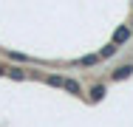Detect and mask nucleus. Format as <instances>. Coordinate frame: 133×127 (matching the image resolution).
I'll return each instance as SVG.
<instances>
[{
	"mask_svg": "<svg viewBox=\"0 0 133 127\" xmlns=\"http://www.w3.org/2000/svg\"><path fill=\"white\" fill-rule=\"evenodd\" d=\"M128 40H130V28H128V25H119V28L113 31V43L122 45V43H128Z\"/></svg>",
	"mask_w": 133,
	"mask_h": 127,
	"instance_id": "nucleus-1",
	"label": "nucleus"
},
{
	"mask_svg": "<svg viewBox=\"0 0 133 127\" xmlns=\"http://www.w3.org/2000/svg\"><path fill=\"white\" fill-rule=\"evenodd\" d=\"M110 76H113L116 82H119V79H128V76H133V65H122V68H116Z\"/></svg>",
	"mask_w": 133,
	"mask_h": 127,
	"instance_id": "nucleus-2",
	"label": "nucleus"
},
{
	"mask_svg": "<svg viewBox=\"0 0 133 127\" xmlns=\"http://www.w3.org/2000/svg\"><path fill=\"white\" fill-rule=\"evenodd\" d=\"M116 51H119V45H116V43H108L105 48H99V59H110Z\"/></svg>",
	"mask_w": 133,
	"mask_h": 127,
	"instance_id": "nucleus-3",
	"label": "nucleus"
},
{
	"mask_svg": "<svg viewBox=\"0 0 133 127\" xmlns=\"http://www.w3.org/2000/svg\"><path fill=\"white\" fill-rule=\"evenodd\" d=\"M62 88H65V90H71V93H77V96L82 93V88H79V82H77V79H62Z\"/></svg>",
	"mask_w": 133,
	"mask_h": 127,
	"instance_id": "nucleus-4",
	"label": "nucleus"
},
{
	"mask_svg": "<svg viewBox=\"0 0 133 127\" xmlns=\"http://www.w3.org/2000/svg\"><path fill=\"white\" fill-rule=\"evenodd\" d=\"M105 93H108V88H105V85H94V88H91V99H94V102H99Z\"/></svg>",
	"mask_w": 133,
	"mask_h": 127,
	"instance_id": "nucleus-5",
	"label": "nucleus"
},
{
	"mask_svg": "<svg viewBox=\"0 0 133 127\" xmlns=\"http://www.w3.org/2000/svg\"><path fill=\"white\" fill-rule=\"evenodd\" d=\"M45 82H48L51 88H62V76H45Z\"/></svg>",
	"mask_w": 133,
	"mask_h": 127,
	"instance_id": "nucleus-6",
	"label": "nucleus"
},
{
	"mask_svg": "<svg viewBox=\"0 0 133 127\" xmlns=\"http://www.w3.org/2000/svg\"><path fill=\"white\" fill-rule=\"evenodd\" d=\"M6 74H9V76H14V79H26V71H20V68H9Z\"/></svg>",
	"mask_w": 133,
	"mask_h": 127,
	"instance_id": "nucleus-7",
	"label": "nucleus"
},
{
	"mask_svg": "<svg viewBox=\"0 0 133 127\" xmlns=\"http://www.w3.org/2000/svg\"><path fill=\"white\" fill-rule=\"evenodd\" d=\"M99 62V54L96 57H82V65H96Z\"/></svg>",
	"mask_w": 133,
	"mask_h": 127,
	"instance_id": "nucleus-8",
	"label": "nucleus"
}]
</instances>
